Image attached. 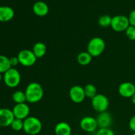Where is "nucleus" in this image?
<instances>
[{"label": "nucleus", "instance_id": "obj_1", "mask_svg": "<svg viewBox=\"0 0 135 135\" xmlns=\"http://www.w3.org/2000/svg\"><path fill=\"white\" fill-rule=\"evenodd\" d=\"M26 102L31 104L37 103L40 101L44 96V89L39 83H30L28 84L25 90Z\"/></svg>", "mask_w": 135, "mask_h": 135}, {"label": "nucleus", "instance_id": "obj_2", "mask_svg": "<svg viewBox=\"0 0 135 135\" xmlns=\"http://www.w3.org/2000/svg\"><path fill=\"white\" fill-rule=\"evenodd\" d=\"M42 129V123L40 120L34 116H29L24 120L23 130L29 135L39 134Z\"/></svg>", "mask_w": 135, "mask_h": 135}, {"label": "nucleus", "instance_id": "obj_3", "mask_svg": "<svg viewBox=\"0 0 135 135\" xmlns=\"http://www.w3.org/2000/svg\"><path fill=\"white\" fill-rule=\"evenodd\" d=\"M105 48V41L100 37H94L88 42L87 51L92 57H98L103 54Z\"/></svg>", "mask_w": 135, "mask_h": 135}, {"label": "nucleus", "instance_id": "obj_4", "mask_svg": "<svg viewBox=\"0 0 135 135\" xmlns=\"http://www.w3.org/2000/svg\"><path fill=\"white\" fill-rule=\"evenodd\" d=\"M3 80L6 86L9 88H15L19 85L21 76L19 71L15 68L11 67L4 73Z\"/></svg>", "mask_w": 135, "mask_h": 135}, {"label": "nucleus", "instance_id": "obj_5", "mask_svg": "<svg viewBox=\"0 0 135 135\" xmlns=\"http://www.w3.org/2000/svg\"><path fill=\"white\" fill-rule=\"evenodd\" d=\"M92 100V106L98 113L106 112L109 108V101L107 96L102 94H97Z\"/></svg>", "mask_w": 135, "mask_h": 135}, {"label": "nucleus", "instance_id": "obj_6", "mask_svg": "<svg viewBox=\"0 0 135 135\" xmlns=\"http://www.w3.org/2000/svg\"><path fill=\"white\" fill-rule=\"evenodd\" d=\"M130 26L129 18L125 15H116L112 17L111 27L117 32H125L127 28Z\"/></svg>", "mask_w": 135, "mask_h": 135}, {"label": "nucleus", "instance_id": "obj_7", "mask_svg": "<svg viewBox=\"0 0 135 135\" xmlns=\"http://www.w3.org/2000/svg\"><path fill=\"white\" fill-rule=\"evenodd\" d=\"M20 64L25 67H31L34 65L37 61V57L33 53L32 50H22L17 55Z\"/></svg>", "mask_w": 135, "mask_h": 135}, {"label": "nucleus", "instance_id": "obj_8", "mask_svg": "<svg viewBox=\"0 0 135 135\" xmlns=\"http://www.w3.org/2000/svg\"><path fill=\"white\" fill-rule=\"evenodd\" d=\"M69 97L71 101L76 104H80L85 100V93L84 88L79 85L71 87L69 90Z\"/></svg>", "mask_w": 135, "mask_h": 135}, {"label": "nucleus", "instance_id": "obj_9", "mask_svg": "<svg viewBox=\"0 0 135 135\" xmlns=\"http://www.w3.org/2000/svg\"><path fill=\"white\" fill-rule=\"evenodd\" d=\"M80 127L84 131L87 133H93L98 127L96 119L90 116L84 117L80 120Z\"/></svg>", "mask_w": 135, "mask_h": 135}, {"label": "nucleus", "instance_id": "obj_10", "mask_svg": "<svg viewBox=\"0 0 135 135\" xmlns=\"http://www.w3.org/2000/svg\"><path fill=\"white\" fill-rule=\"evenodd\" d=\"M12 111H13L15 118L25 120V119L29 117L30 108L27 104H26L25 103H22V104H16L13 107Z\"/></svg>", "mask_w": 135, "mask_h": 135}, {"label": "nucleus", "instance_id": "obj_11", "mask_svg": "<svg viewBox=\"0 0 135 135\" xmlns=\"http://www.w3.org/2000/svg\"><path fill=\"white\" fill-rule=\"evenodd\" d=\"M14 119L13 111L8 108L0 109V127H7L11 126Z\"/></svg>", "mask_w": 135, "mask_h": 135}, {"label": "nucleus", "instance_id": "obj_12", "mask_svg": "<svg viewBox=\"0 0 135 135\" xmlns=\"http://www.w3.org/2000/svg\"><path fill=\"white\" fill-rule=\"evenodd\" d=\"M120 96L123 98H131L135 93L134 84L131 82H125L121 83L118 88Z\"/></svg>", "mask_w": 135, "mask_h": 135}, {"label": "nucleus", "instance_id": "obj_13", "mask_svg": "<svg viewBox=\"0 0 135 135\" xmlns=\"http://www.w3.org/2000/svg\"><path fill=\"white\" fill-rule=\"evenodd\" d=\"M98 125L100 129L103 128H109L112 123V117L109 113L107 112L100 113L99 115L96 118Z\"/></svg>", "mask_w": 135, "mask_h": 135}, {"label": "nucleus", "instance_id": "obj_14", "mask_svg": "<svg viewBox=\"0 0 135 135\" xmlns=\"http://www.w3.org/2000/svg\"><path fill=\"white\" fill-rule=\"evenodd\" d=\"M32 10L36 15L38 17H45L49 13V7L47 3L44 1H38L33 5Z\"/></svg>", "mask_w": 135, "mask_h": 135}, {"label": "nucleus", "instance_id": "obj_15", "mask_svg": "<svg viewBox=\"0 0 135 135\" xmlns=\"http://www.w3.org/2000/svg\"><path fill=\"white\" fill-rule=\"evenodd\" d=\"M15 16V11L11 7H0V22H5L13 19Z\"/></svg>", "mask_w": 135, "mask_h": 135}, {"label": "nucleus", "instance_id": "obj_16", "mask_svg": "<svg viewBox=\"0 0 135 135\" xmlns=\"http://www.w3.org/2000/svg\"><path fill=\"white\" fill-rule=\"evenodd\" d=\"M55 135H71V127L66 122H59L55 127Z\"/></svg>", "mask_w": 135, "mask_h": 135}, {"label": "nucleus", "instance_id": "obj_17", "mask_svg": "<svg viewBox=\"0 0 135 135\" xmlns=\"http://www.w3.org/2000/svg\"><path fill=\"white\" fill-rule=\"evenodd\" d=\"M32 51L35 56L38 58H42L47 52V47L43 42H37L33 46Z\"/></svg>", "mask_w": 135, "mask_h": 135}, {"label": "nucleus", "instance_id": "obj_18", "mask_svg": "<svg viewBox=\"0 0 135 135\" xmlns=\"http://www.w3.org/2000/svg\"><path fill=\"white\" fill-rule=\"evenodd\" d=\"M93 57L88 51H82L78 55L77 62L81 65H88L91 63Z\"/></svg>", "mask_w": 135, "mask_h": 135}, {"label": "nucleus", "instance_id": "obj_19", "mask_svg": "<svg viewBox=\"0 0 135 135\" xmlns=\"http://www.w3.org/2000/svg\"><path fill=\"white\" fill-rule=\"evenodd\" d=\"M11 68L9 58L5 55H0V73H5Z\"/></svg>", "mask_w": 135, "mask_h": 135}, {"label": "nucleus", "instance_id": "obj_20", "mask_svg": "<svg viewBox=\"0 0 135 135\" xmlns=\"http://www.w3.org/2000/svg\"><path fill=\"white\" fill-rule=\"evenodd\" d=\"M12 98H13V101L16 103V104H22V103H25V102H26V98L25 93L20 90L15 91L13 94Z\"/></svg>", "mask_w": 135, "mask_h": 135}, {"label": "nucleus", "instance_id": "obj_21", "mask_svg": "<svg viewBox=\"0 0 135 135\" xmlns=\"http://www.w3.org/2000/svg\"><path fill=\"white\" fill-rule=\"evenodd\" d=\"M86 97L92 99L97 94V89L96 86L92 84H88L84 88Z\"/></svg>", "mask_w": 135, "mask_h": 135}, {"label": "nucleus", "instance_id": "obj_22", "mask_svg": "<svg viewBox=\"0 0 135 135\" xmlns=\"http://www.w3.org/2000/svg\"><path fill=\"white\" fill-rule=\"evenodd\" d=\"M112 17L108 15H102L98 19V24L100 26L104 28H108L111 26Z\"/></svg>", "mask_w": 135, "mask_h": 135}, {"label": "nucleus", "instance_id": "obj_23", "mask_svg": "<svg viewBox=\"0 0 135 135\" xmlns=\"http://www.w3.org/2000/svg\"><path fill=\"white\" fill-rule=\"evenodd\" d=\"M10 127L13 130L15 131H20L21 130H23L24 120L15 118L13 122L11 124Z\"/></svg>", "mask_w": 135, "mask_h": 135}, {"label": "nucleus", "instance_id": "obj_24", "mask_svg": "<svg viewBox=\"0 0 135 135\" xmlns=\"http://www.w3.org/2000/svg\"><path fill=\"white\" fill-rule=\"evenodd\" d=\"M125 34H126V36L127 38L130 40L134 41L135 40V26H130L127 28L126 30H125Z\"/></svg>", "mask_w": 135, "mask_h": 135}, {"label": "nucleus", "instance_id": "obj_25", "mask_svg": "<svg viewBox=\"0 0 135 135\" xmlns=\"http://www.w3.org/2000/svg\"><path fill=\"white\" fill-rule=\"evenodd\" d=\"M96 135H115V133L110 128H103L99 129Z\"/></svg>", "mask_w": 135, "mask_h": 135}, {"label": "nucleus", "instance_id": "obj_26", "mask_svg": "<svg viewBox=\"0 0 135 135\" xmlns=\"http://www.w3.org/2000/svg\"><path fill=\"white\" fill-rule=\"evenodd\" d=\"M128 18H129L130 25L135 26V9L131 12Z\"/></svg>", "mask_w": 135, "mask_h": 135}, {"label": "nucleus", "instance_id": "obj_27", "mask_svg": "<svg viewBox=\"0 0 135 135\" xmlns=\"http://www.w3.org/2000/svg\"><path fill=\"white\" fill-rule=\"evenodd\" d=\"M9 61H10V64L11 67H14L15 66L18 65V64H19V60H18V57L13 56L9 58Z\"/></svg>", "mask_w": 135, "mask_h": 135}, {"label": "nucleus", "instance_id": "obj_28", "mask_svg": "<svg viewBox=\"0 0 135 135\" xmlns=\"http://www.w3.org/2000/svg\"><path fill=\"white\" fill-rule=\"evenodd\" d=\"M129 128L133 133H135V115L133 116L129 121Z\"/></svg>", "mask_w": 135, "mask_h": 135}, {"label": "nucleus", "instance_id": "obj_29", "mask_svg": "<svg viewBox=\"0 0 135 135\" xmlns=\"http://www.w3.org/2000/svg\"><path fill=\"white\" fill-rule=\"evenodd\" d=\"M131 98L132 103H133V104H134V105H135V93L134 94V95H133V96H132Z\"/></svg>", "mask_w": 135, "mask_h": 135}, {"label": "nucleus", "instance_id": "obj_30", "mask_svg": "<svg viewBox=\"0 0 135 135\" xmlns=\"http://www.w3.org/2000/svg\"><path fill=\"white\" fill-rule=\"evenodd\" d=\"M1 79H2V75H1V73H0V82H1Z\"/></svg>", "mask_w": 135, "mask_h": 135}, {"label": "nucleus", "instance_id": "obj_31", "mask_svg": "<svg viewBox=\"0 0 135 135\" xmlns=\"http://www.w3.org/2000/svg\"><path fill=\"white\" fill-rule=\"evenodd\" d=\"M131 135H135V133H133V134H131Z\"/></svg>", "mask_w": 135, "mask_h": 135}, {"label": "nucleus", "instance_id": "obj_32", "mask_svg": "<svg viewBox=\"0 0 135 135\" xmlns=\"http://www.w3.org/2000/svg\"><path fill=\"white\" fill-rule=\"evenodd\" d=\"M71 135H76V134H71Z\"/></svg>", "mask_w": 135, "mask_h": 135}, {"label": "nucleus", "instance_id": "obj_33", "mask_svg": "<svg viewBox=\"0 0 135 135\" xmlns=\"http://www.w3.org/2000/svg\"><path fill=\"white\" fill-rule=\"evenodd\" d=\"M134 86H135V83H134Z\"/></svg>", "mask_w": 135, "mask_h": 135}, {"label": "nucleus", "instance_id": "obj_34", "mask_svg": "<svg viewBox=\"0 0 135 135\" xmlns=\"http://www.w3.org/2000/svg\"><path fill=\"white\" fill-rule=\"evenodd\" d=\"M0 7H1V6H0Z\"/></svg>", "mask_w": 135, "mask_h": 135}]
</instances>
